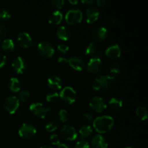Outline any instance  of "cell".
Listing matches in <instances>:
<instances>
[{
	"label": "cell",
	"instance_id": "obj_1",
	"mask_svg": "<svg viewBox=\"0 0 148 148\" xmlns=\"http://www.w3.org/2000/svg\"><path fill=\"white\" fill-rule=\"evenodd\" d=\"M114 124V120L110 116H98L93 121V127L100 134H104L111 130Z\"/></svg>",
	"mask_w": 148,
	"mask_h": 148
},
{
	"label": "cell",
	"instance_id": "obj_2",
	"mask_svg": "<svg viewBox=\"0 0 148 148\" xmlns=\"http://www.w3.org/2000/svg\"><path fill=\"white\" fill-rule=\"evenodd\" d=\"M114 78L110 75L101 74L98 75L92 82V88L98 92L106 91L111 88Z\"/></svg>",
	"mask_w": 148,
	"mask_h": 148
},
{
	"label": "cell",
	"instance_id": "obj_3",
	"mask_svg": "<svg viewBox=\"0 0 148 148\" xmlns=\"http://www.w3.org/2000/svg\"><path fill=\"white\" fill-rule=\"evenodd\" d=\"M82 11L78 8L70 9L65 15V20L69 25H77L82 20Z\"/></svg>",
	"mask_w": 148,
	"mask_h": 148
},
{
	"label": "cell",
	"instance_id": "obj_4",
	"mask_svg": "<svg viewBox=\"0 0 148 148\" xmlns=\"http://www.w3.org/2000/svg\"><path fill=\"white\" fill-rule=\"evenodd\" d=\"M38 49L40 56L43 58H51L54 55L55 49L53 44L49 41H42L38 45Z\"/></svg>",
	"mask_w": 148,
	"mask_h": 148
},
{
	"label": "cell",
	"instance_id": "obj_5",
	"mask_svg": "<svg viewBox=\"0 0 148 148\" xmlns=\"http://www.w3.org/2000/svg\"><path fill=\"white\" fill-rule=\"evenodd\" d=\"M51 109V107L46 106L41 103H34L30 106V112L39 118H44Z\"/></svg>",
	"mask_w": 148,
	"mask_h": 148
},
{
	"label": "cell",
	"instance_id": "obj_6",
	"mask_svg": "<svg viewBox=\"0 0 148 148\" xmlns=\"http://www.w3.org/2000/svg\"><path fill=\"white\" fill-rule=\"evenodd\" d=\"M36 129L34 125L30 123H25L19 129V135L23 139L30 140L32 139L36 134Z\"/></svg>",
	"mask_w": 148,
	"mask_h": 148
},
{
	"label": "cell",
	"instance_id": "obj_7",
	"mask_svg": "<svg viewBox=\"0 0 148 148\" xmlns=\"http://www.w3.org/2000/svg\"><path fill=\"white\" fill-rule=\"evenodd\" d=\"M59 97L62 99V101H64L65 103L69 104H72L76 101L77 98V93L75 89L72 88V87H65L59 94Z\"/></svg>",
	"mask_w": 148,
	"mask_h": 148
},
{
	"label": "cell",
	"instance_id": "obj_8",
	"mask_svg": "<svg viewBox=\"0 0 148 148\" xmlns=\"http://www.w3.org/2000/svg\"><path fill=\"white\" fill-rule=\"evenodd\" d=\"M4 108L10 114H13L20 106V101L16 96H9L4 101Z\"/></svg>",
	"mask_w": 148,
	"mask_h": 148
},
{
	"label": "cell",
	"instance_id": "obj_9",
	"mask_svg": "<svg viewBox=\"0 0 148 148\" xmlns=\"http://www.w3.org/2000/svg\"><path fill=\"white\" fill-rule=\"evenodd\" d=\"M61 135L67 141H73L77 137L76 130L71 124H65L61 129Z\"/></svg>",
	"mask_w": 148,
	"mask_h": 148
},
{
	"label": "cell",
	"instance_id": "obj_10",
	"mask_svg": "<svg viewBox=\"0 0 148 148\" xmlns=\"http://www.w3.org/2000/svg\"><path fill=\"white\" fill-rule=\"evenodd\" d=\"M90 106L93 111L98 113H101L106 108V101L103 98L99 96H95L90 101Z\"/></svg>",
	"mask_w": 148,
	"mask_h": 148
},
{
	"label": "cell",
	"instance_id": "obj_11",
	"mask_svg": "<svg viewBox=\"0 0 148 148\" xmlns=\"http://www.w3.org/2000/svg\"><path fill=\"white\" fill-rule=\"evenodd\" d=\"M17 40L18 44L24 49H27L34 45L33 38H32L30 35L26 32H21L19 33L17 35Z\"/></svg>",
	"mask_w": 148,
	"mask_h": 148
},
{
	"label": "cell",
	"instance_id": "obj_12",
	"mask_svg": "<svg viewBox=\"0 0 148 148\" xmlns=\"http://www.w3.org/2000/svg\"><path fill=\"white\" fill-rule=\"evenodd\" d=\"M103 62L100 58H92L87 64V70L91 74H96L101 70Z\"/></svg>",
	"mask_w": 148,
	"mask_h": 148
},
{
	"label": "cell",
	"instance_id": "obj_13",
	"mask_svg": "<svg viewBox=\"0 0 148 148\" xmlns=\"http://www.w3.org/2000/svg\"><path fill=\"white\" fill-rule=\"evenodd\" d=\"M12 66L16 73L23 74L25 72L27 65L24 58L21 57V56H17L12 61Z\"/></svg>",
	"mask_w": 148,
	"mask_h": 148
},
{
	"label": "cell",
	"instance_id": "obj_14",
	"mask_svg": "<svg viewBox=\"0 0 148 148\" xmlns=\"http://www.w3.org/2000/svg\"><path fill=\"white\" fill-rule=\"evenodd\" d=\"M108 36V30L105 27L99 26L92 30V37L95 41L101 43L104 41Z\"/></svg>",
	"mask_w": 148,
	"mask_h": 148
},
{
	"label": "cell",
	"instance_id": "obj_15",
	"mask_svg": "<svg viewBox=\"0 0 148 148\" xmlns=\"http://www.w3.org/2000/svg\"><path fill=\"white\" fill-rule=\"evenodd\" d=\"M85 52L86 55L92 58H100L103 55V51L98 47L95 43H90L85 46Z\"/></svg>",
	"mask_w": 148,
	"mask_h": 148
},
{
	"label": "cell",
	"instance_id": "obj_16",
	"mask_svg": "<svg viewBox=\"0 0 148 148\" xmlns=\"http://www.w3.org/2000/svg\"><path fill=\"white\" fill-rule=\"evenodd\" d=\"M100 15L99 10L95 7H90L86 10L85 12V17H86L87 23L89 24L95 23L98 19Z\"/></svg>",
	"mask_w": 148,
	"mask_h": 148
},
{
	"label": "cell",
	"instance_id": "obj_17",
	"mask_svg": "<svg viewBox=\"0 0 148 148\" xmlns=\"http://www.w3.org/2000/svg\"><path fill=\"white\" fill-rule=\"evenodd\" d=\"M68 63L70 65L72 68L77 71H81L84 68L85 66V62L84 60L79 56H72L69 58L68 60Z\"/></svg>",
	"mask_w": 148,
	"mask_h": 148
},
{
	"label": "cell",
	"instance_id": "obj_18",
	"mask_svg": "<svg viewBox=\"0 0 148 148\" xmlns=\"http://www.w3.org/2000/svg\"><path fill=\"white\" fill-rule=\"evenodd\" d=\"M106 55L111 59H117L121 56V49L119 45L112 44L110 45L106 49Z\"/></svg>",
	"mask_w": 148,
	"mask_h": 148
},
{
	"label": "cell",
	"instance_id": "obj_19",
	"mask_svg": "<svg viewBox=\"0 0 148 148\" xmlns=\"http://www.w3.org/2000/svg\"><path fill=\"white\" fill-rule=\"evenodd\" d=\"M91 145L93 148H107L108 145L106 140L102 135L97 134L91 140Z\"/></svg>",
	"mask_w": 148,
	"mask_h": 148
},
{
	"label": "cell",
	"instance_id": "obj_20",
	"mask_svg": "<svg viewBox=\"0 0 148 148\" xmlns=\"http://www.w3.org/2000/svg\"><path fill=\"white\" fill-rule=\"evenodd\" d=\"M47 85L49 88L53 90H60L62 87V79L56 75H52L48 79Z\"/></svg>",
	"mask_w": 148,
	"mask_h": 148
},
{
	"label": "cell",
	"instance_id": "obj_21",
	"mask_svg": "<svg viewBox=\"0 0 148 148\" xmlns=\"http://www.w3.org/2000/svg\"><path fill=\"white\" fill-rule=\"evenodd\" d=\"M56 35L58 38L62 40H67L71 37V30L66 26H60L56 30Z\"/></svg>",
	"mask_w": 148,
	"mask_h": 148
},
{
	"label": "cell",
	"instance_id": "obj_22",
	"mask_svg": "<svg viewBox=\"0 0 148 148\" xmlns=\"http://www.w3.org/2000/svg\"><path fill=\"white\" fill-rule=\"evenodd\" d=\"M109 71L110 75L114 79L116 78L119 75H120L121 72V65L116 62H111L109 64Z\"/></svg>",
	"mask_w": 148,
	"mask_h": 148
},
{
	"label": "cell",
	"instance_id": "obj_23",
	"mask_svg": "<svg viewBox=\"0 0 148 148\" xmlns=\"http://www.w3.org/2000/svg\"><path fill=\"white\" fill-rule=\"evenodd\" d=\"M63 19V14L59 11H54L49 15V22L50 24L58 25L62 22Z\"/></svg>",
	"mask_w": 148,
	"mask_h": 148
},
{
	"label": "cell",
	"instance_id": "obj_24",
	"mask_svg": "<svg viewBox=\"0 0 148 148\" xmlns=\"http://www.w3.org/2000/svg\"><path fill=\"white\" fill-rule=\"evenodd\" d=\"M9 89L12 92H20V88H21V85L19 81V79L16 77H12L9 80L8 83Z\"/></svg>",
	"mask_w": 148,
	"mask_h": 148
},
{
	"label": "cell",
	"instance_id": "obj_25",
	"mask_svg": "<svg viewBox=\"0 0 148 148\" xmlns=\"http://www.w3.org/2000/svg\"><path fill=\"white\" fill-rule=\"evenodd\" d=\"M1 48L3 50L7 53L12 52L14 50V43L12 39H5L1 43Z\"/></svg>",
	"mask_w": 148,
	"mask_h": 148
},
{
	"label": "cell",
	"instance_id": "obj_26",
	"mask_svg": "<svg viewBox=\"0 0 148 148\" xmlns=\"http://www.w3.org/2000/svg\"><path fill=\"white\" fill-rule=\"evenodd\" d=\"M79 135L82 137V138H88V137H90L91 134L92 133V130L90 126L89 125H84L80 127L79 130Z\"/></svg>",
	"mask_w": 148,
	"mask_h": 148
},
{
	"label": "cell",
	"instance_id": "obj_27",
	"mask_svg": "<svg viewBox=\"0 0 148 148\" xmlns=\"http://www.w3.org/2000/svg\"><path fill=\"white\" fill-rule=\"evenodd\" d=\"M136 114L141 120H144L147 119V109L145 106H139L136 110Z\"/></svg>",
	"mask_w": 148,
	"mask_h": 148
},
{
	"label": "cell",
	"instance_id": "obj_28",
	"mask_svg": "<svg viewBox=\"0 0 148 148\" xmlns=\"http://www.w3.org/2000/svg\"><path fill=\"white\" fill-rule=\"evenodd\" d=\"M110 106L114 109H118L122 106L123 102L121 99L118 98H112L108 102Z\"/></svg>",
	"mask_w": 148,
	"mask_h": 148
},
{
	"label": "cell",
	"instance_id": "obj_29",
	"mask_svg": "<svg viewBox=\"0 0 148 148\" xmlns=\"http://www.w3.org/2000/svg\"><path fill=\"white\" fill-rule=\"evenodd\" d=\"M30 92L28 90H23L20 91L18 94V100L22 101V102H26L27 100L30 98Z\"/></svg>",
	"mask_w": 148,
	"mask_h": 148
},
{
	"label": "cell",
	"instance_id": "obj_30",
	"mask_svg": "<svg viewBox=\"0 0 148 148\" xmlns=\"http://www.w3.org/2000/svg\"><path fill=\"white\" fill-rule=\"evenodd\" d=\"M59 127V123L56 121H51L48 122L46 125V131L49 132H53Z\"/></svg>",
	"mask_w": 148,
	"mask_h": 148
},
{
	"label": "cell",
	"instance_id": "obj_31",
	"mask_svg": "<svg viewBox=\"0 0 148 148\" xmlns=\"http://www.w3.org/2000/svg\"><path fill=\"white\" fill-rule=\"evenodd\" d=\"M59 95L56 92H51L46 95V101L49 103H55L59 100Z\"/></svg>",
	"mask_w": 148,
	"mask_h": 148
},
{
	"label": "cell",
	"instance_id": "obj_32",
	"mask_svg": "<svg viewBox=\"0 0 148 148\" xmlns=\"http://www.w3.org/2000/svg\"><path fill=\"white\" fill-rule=\"evenodd\" d=\"M11 17V12L10 10L6 8H0V19L1 20H8Z\"/></svg>",
	"mask_w": 148,
	"mask_h": 148
},
{
	"label": "cell",
	"instance_id": "obj_33",
	"mask_svg": "<svg viewBox=\"0 0 148 148\" xmlns=\"http://www.w3.org/2000/svg\"><path fill=\"white\" fill-rule=\"evenodd\" d=\"M69 113L66 110L61 109L59 112V118L62 122H66L69 119Z\"/></svg>",
	"mask_w": 148,
	"mask_h": 148
},
{
	"label": "cell",
	"instance_id": "obj_34",
	"mask_svg": "<svg viewBox=\"0 0 148 148\" xmlns=\"http://www.w3.org/2000/svg\"><path fill=\"white\" fill-rule=\"evenodd\" d=\"M51 4L56 9H62L63 8L64 6L65 5L64 0H52Z\"/></svg>",
	"mask_w": 148,
	"mask_h": 148
},
{
	"label": "cell",
	"instance_id": "obj_35",
	"mask_svg": "<svg viewBox=\"0 0 148 148\" xmlns=\"http://www.w3.org/2000/svg\"><path fill=\"white\" fill-rule=\"evenodd\" d=\"M90 145L86 140H80L76 143L75 148H89Z\"/></svg>",
	"mask_w": 148,
	"mask_h": 148
},
{
	"label": "cell",
	"instance_id": "obj_36",
	"mask_svg": "<svg viewBox=\"0 0 148 148\" xmlns=\"http://www.w3.org/2000/svg\"><path fill=\"white\" fill-rule=\"evenodd\" d=\"M6 35H7V27L0 22V41L5 38Z\"/></svg>",
	"mask_w": 148,
	"mask_h": 148
},
{
	"label": "cell",
	"instance_id": "obj_37",
	"mask_svg": "<svg viewBox=\"0 0 148 148\" xmlns=\"http://www.w3.org/2000/svg\"><path fill=\"white\" fill-rule=\"evenodd\" d=\"M82 120L85 123H87V124H89L91 121H92L93 120V117H92V115L90 114V113H85L82 115Z\"/></svg>",
	"mask_w": 148,
	"mask_h": 148
},
{
	"label": "cell",
	"instance_id": "obj_38",
	"mask_svg": "<svg viewBox=\"0 0 148 148\" xmlns=\"http://www.w3.org/2000/svg\"><path fill=\"white\" fill-rule=\"evenodd\" d=\"M50 140H51V143L53 145H59V144H61L60 138H59V135H57V134H53L51 136Z\"/></svg>",
	"mask_w": 148,
	"mask_h": 148
},
{
	"label": "cell",
	"instance_id": "obj_39",
	"mask_svg": "<svg viewBox=\"0 0 148 148\" xmlns=\"http://www.w3.org/2000/svg\"><path fill=\"white\" fill-rule=\"evenodd\" d=\"M57 49L59 52L62 53H65L69 51V46L65 43H61L57 46Z\"/></svg>",
	"mask_w": 148,
	"mask_h": 148
},
{
	"label": "cell",
	"instance_id": "obj_40",
	"mask_svg": "<svg viewBox=\"0 0 148 148\" xmlns=\"http://www.w3.org/2000/svg\"><path fill=\"white\" fill-rule=\"evenodd\" d=\"M7 63V57L5 55L0 54V69L2 68Z\"/></svg>",
	"mask_w": 148,
	"mask_h": 148
},
{
	"label": "cell",
	"instance_id": "obj_41",
	"mask_svg": "<svg viewBox=\"0 0 148 148\" xmlns=\"http://www.w3.org/2000/svg\"><path fill=\"white\" fill-rule=\"evenodd\" d=\"M96 3L99 7H106L108 4V2L106 0H97Z\"/></svg>",
	"mask_w": 148,
	"mask_h": 148
},
{
	"label": "cell",
	"instance_id": "obj_42",
	"mask_svg": "<svg viewBox=\"0 0 148 148\" xmlns=\"http://www.w3.org/2000/svg\"><path fill=\"white\" fill-rule=\"evenodd\" d=\"M58 62L61 64H65L68 62V60L65 57H59L58 59Z\"/></svg>",
	"mask_w": 148,
	"mask_h": 148
},
{
	"label": "cell",
	"instance_id": "obj_43",
	"mask_svg": "<svg viewBox=\"0 0 148 148\" xmlns=\"http://www.w3.org/2000/svg\"><path fill=\"white\" fill-rule=\"evenodd\" d=\"M82 2L85 4H92L93 3H95V1H93V0H82Z\"/></svg>",
	"mask_w": 148,
	"mask_h": 148
},
{
	"label": "cell",
	"instance_id": "obj_44",
	"mask_svg": "<svg viewBox=\"0 0 148 148\" xmlns=\"http://www.w3.org/2000/svg\"><path fill=\"white\" fill-rule=\"evenodd\" d=\"M57 148H71L69 145L66 144H59Z\"/></svg>",
	"mask_w": 148,
	"mask_h": 148
},
{
	"label": "cell",
	"instance_id": "obj_45",
	"mask_svg": "<svg viewBox=\"0 0 148 148\" xmlns=\"http://www.w3.org/2000/svg\"><path fill=\"white\" fill-rule=\"evenodd\" d=\"M69 2L71 4H72V5H76V4H77L78 1H77V0H73V1H72V0H69Z\"/></svg>",
	"mask_w": 148,
	"mask_h": 148
},
{
	"label": "cell",
	"instance_id": "obj_46",
	"mask_svg": "<svg viewBox=\"0 0 148 148\" xmlns=\"http://www.w3.org/2000/svg\"><path fill=\"white\" fill-rule=\"evenodd\" d=\"M40 148H53V147H52L51 145H42Z\"/></svg>",
	"mask_w": 148,
	"mask_h": 148
},
{
	"label": "cell",
	"instance_id": "obj_47",
	"mask_svg": "<svg viewBox=\"0 0 148 148\" xmlns=\"http://www.w3.org/2000/svg\"><path fill=\"white\" fill-rule=\"evenodd\" d=\"M124 148H132V147H124Z\"/></svg>",
	"mask_w": 148,
	"mask_h": 148
},
{
	"label": "cell",
	"instance_id": "obj_48",
	"mask_svg": "<svg viewBox=\"0 0 148 148\" xmlns=\"http://www.w3.org/2000/svg\"><path fill=\"white\" fill-rule=\"evenodd\" d=\"M1 73L0 72V78H1Z\"/></svg>",
	"mask_w": 148,
	"mask_h": 148
},
{
	"label": "cell",
	"instance_id": "obj_49",
	"mask_svg": "<svg viewBox=\"0 0 148 148\" xmlns=\"http://www.w3.org/2000/svg\"><path fill=\"white\" fill-rule=\"evenodd\" d=\"M0 49H1V47H0Z\"/></svg>",
	"mask_w": 148,
	"mask_h": 148
}]
</instances>
